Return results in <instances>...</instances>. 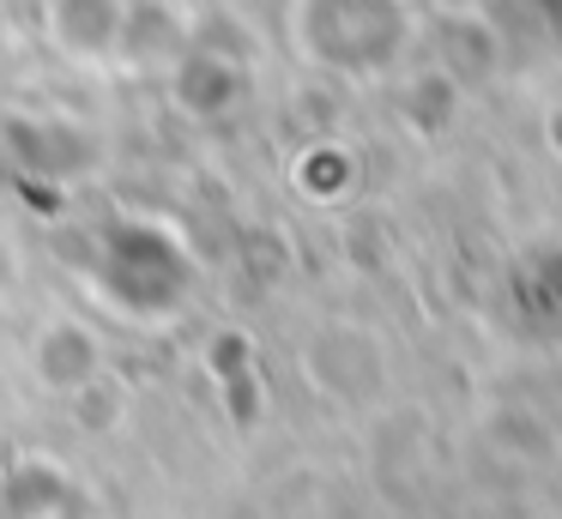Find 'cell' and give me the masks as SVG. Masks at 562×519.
<instances>
[{
  "label": "cell",
  "instance_id": "1",
  "mask_svg": "<svg viewBox=\"0 0 562 519\" xmlns=\"http://www.w3.org/2000/svg\"><path fill=\"white\" fill-rule=\"evenodd\" d=\"M91 278L127 320H170L194 296V253L164 217H115L98 241Z\"/></svg>",
  "mask_w": 562,
  "mask_h": 519
},
{
  "label": "cell",
  "instance_id": "2",
  "mask_svg": "<svg viewBox=\"0 0 562 519\" xmlns=\"http://www.w3.org/2000/svg\"><path fill=\"white\" fill-rule=\"evenodd\" d=\"M31 374H37V386L55 398H86L91 386L110 381V350H103V338L91 332L86 320L55 314V320H43L37 338H31Z\"/></svg>",
  "mask_w": 562,
  "mask_h": 519
},
{
  "label": "cell",
  "instance_id": "3",
  "mask_svg": "<svg viewBox=\"0 0 562 519\" xmlns=\"http://www.w3.org/2000/svg\"><path fill=\"white\" fill-rule=\"evenodd\" d=\"M49 36L74 60H110L127 43V0H49Z\"/></svg>",
  "mask_w": 562,
  "mask_h": 519
}]
</instances>
